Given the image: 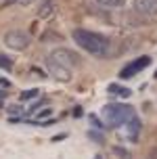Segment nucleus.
I'll return each instance as SVG.
<instances>
[{
	"instance_id": "obj_22",
	"label": "nucleus",
	"mask_w": 157,
	"mask_h": 159,
	"mask_svg": "<svg viewBox=\"0 0 157 159\" xmlns=\"http://www.w3.org/2000/svg\"><path fill=\"white\" fill-rule=\"evenodd\" d=\"M96 159H101V157H96Z\"/></svg>"
},
{
	"instance_id": "obj_3",
	"label": "nucleus",
	"mask_w": 157,
	"mask_h": 159,
	"mask_svg": "<svg viewBox=\"0 0 157 159\" xmlns=\"http://www.w3.org/2000/svg\"><path fill=\"white\" fill-rule=\"evenodd\" d=\"M50 59L57 61V63H61L63 67H67V69L80 65V55L73 52V50H69V48H55V50L50 52Z\"/></svg>"
},
{
	"instance_id": "obj_6",
	"label": "nucleus",
	"mask_w": 157,
	"mask_h": 159,
	"mask_svg": "<svg viewBox=\"0 0 157 159\" xmlns=\"http://www.w3.org/2000/svg\"><path fill=\"white\" fill-rule=\"evenodd\" d=\"M46 67H48V71H50V75H55L57 80H61V82H69V78H71L69 69H67V67H63L61 63L53 61L50 57L46 59Z\"/></svg>"
},
{
	"instance_id": "obj_19",
	"label": "nucleus",
	"mask_w": 157,
	"mask_h": 159,
	"mask_svg": "<svg viewBox=\"0 0 157 159\" xmlns=\"http://www.w3.org/2000/svg\"><path fill=\"white\" fill-rule=\"evenodd\" d=\"M0 86H4V88H8V82H7V80H2V78H0Z\"/></svg>"
},
{
	"instance_id": "obj_16",
	"label": "nucleus",
	"mask_w": 157,
	"mask_h": 159,
	"mask_svg": "<svg viewBox=\"0 0 157 159\" xmlns=\"http://www.w3.org/2000/svg\"><path fill=\"white\" fill-rule=\"evenodd\" d=\"M31 2H34V0H19V4H21V7H30Z\"/></svg>"
},
{
	"instance_id": "obj_21",
	"label": "nucleus",
	"mask_w": 157,
	"mask_h": 159,
	"mask_svg": "<svg viewBox=\"0 0 157 159\" xmlns=\"http://www.w3.org/2000/svg\"><path fill=\"white\" fill-rule=\"evenodd\" d=\"M2 96H7V92H4V90H0V98H2Z\"/></svg>"
},
{
	"instance_id": "obj_8",
	"label": "nucleus",
	"mask_w": 157,
	"mask_h": 159,
	"mask_svg": "<svg viewBox=\"0 0 157 159\" xmlns=\"http://www.w3.org/2000/svg\"><path fill=\"white\" fill-rule=\"evenodd\" d=\"M53 11H55V2H53V0H42V4H40V8H38V15L44 19V17L53 15Z\"/></svg>"
},
{
	"instance_id": "obj_18",
	"label": "nucleus",
	"mask_w": 157,
	"mask_h": 159,
	"mask_svg": "<svg viewBox=\"0 0 157 159\" xmlns=\"http://www.w3.org/2000/svg\"><path fill=\"white\" fill-rule=\"evenodd\" d=\"M17 0H4V7H11V4H15Z\"/></svg>"
},
{
	"instance_id": "obj_7",
	"label": "nucleus",
	"mask_w": 157,
	"mask_h": 159,
	"mask_svg": "<svg viewBox=\"0 0 157 159\" xmlns=\"http://www.w3.org/2000/svg\"><path fill=\"white\" fill-rule=\"evenodd\" d=\"M134 11L138 15H157V0H134Z\"/></svg>"
},
{
	"instance_id": "obj_4",
	"label": "nucleus",
	"mask_w": 157,
	"mask_h": 159,
	"mask_svg": "<svg viewBox=\"0 0 157 159\" xmlns=\"http://www.w3.org/2000/svg\"><path fill=\"white\" fill-rule=\"evenodd\" d=\"M4 44L13 50H23V48L30 46V36L23 34L21 30H11V32L4 34Z\"/></svg>"
},
{
	"instance_id": "obj_2",
	"label": "nucleus",
	"mask_w": 157,
	"mask_h": 159,
	"mask_svg": "<svg viewBox=\"0 0 157 159\" xmlns=\"http://www.w3.org/2000/svg\"><path fill=\"white\" fill-rule=\"evenodd\" d=\"M103 117L111 128H115L126 126L130 119L136 117V113H134V107H130V105H107L103 109Z\"/></svg>"
},
{
	"instance_id": "obj_20",
	"label": "nucleus",
	"mask_w": 157,
	"mask_h": 159,
	"mask_svg": "<svg viewBox=\"0 0 157 159\" xmlns=\"http://www.w3.org/2000/svg\"><path fill=\"white\" fill-rule=\"evenodd\" d=\"M149 159H157V153L153 151V153H151V155H149Z\"/></svg>"
},
{
	"instance_id": "obj_14",
	"label": "nucleus",
	"mask_w": 157,
	"mask_h": 159,
	"mask_svg": "<svg viewBox=\"0 0 157 159\" xmlns=\"http://www.w3.org/2000/svg\"><path fill=\"white\" fill-rule=\"evenodd\" d=\"M53 115V109H42V111L38 113V119H40V124H42V119L44 117H50Z\"/></svg>"
},
{
	"instance_id": "obj_5",
	"label": "nucleus",
	"mask_w": 157,
	"mask_h": 159,
	"mask_svg": "<svg viewBox=\"0 0 157 159\" xmlns=\"http://www.w3.org/2000/svg\"><path fill=\"white\" fill-rule=\"evenodd\" d=\"M149 63H151V57H147V55L138 57V59L130 61L128 65H124V69L119 71V78H122V80H130V78H134V75H136L138 71H142L145 67H149Z\"/></svg>"
},
{
	"instance_id": "obj_11",
	"label": "nucleus",
	"mask_w": 157,
	"mask_h": 159,
	"mask_svg": "<svg viewBox=\"0 0 157 159\" xmlns=\"http://www.w3.org/2000/svg\"><path fill=\"white\" fill-rule=\"evenodd\" d=\"M101 7H107V8H119L126 4V0H96Z\"/></svg>"
},
{
	"instance_id": "obj_9",
	"label": "nucleus",
	"mask_w": 157,
	"mask_h": 159,
	"mask_svg": "<svg viewBox=\"0 0 157 159\" xmlns=\"http://www.w3.org/2000/svg\"><path fill=\"white\" fill-rule=\"evenodd\" d=\"M124 128L128 130V136H130L132 140H136V134H138V130H141V121H138V117H134V119H130Z\"/></svg>"
},
{
	"instance_id": "obj_17",
	"label": "nucleus",
	"mask_w": 157,
	"mask_h": 159,
	"mask_svg": "<svg viewBox=\"0 0 157 159\" xmlns=\"http://www.w3.org/2000/svg\"><path fill=\"white\" fill-rule=\"evenodd\" d=\"M21 111V107H8V113H19Z\"/></svg>"
},
{
	"instance_id": "obj_10",
	"label": "nucleus",
	"mask_w": 157,
	"mask_h": 159,
	"mask_svg": "<svg viewBox=\"0 0 157 159\" xmlns=\"http://www.w3.org/2000/svg\"><path fill=\"white\" fill-rule=\"evenodd\" d=\"M107 90H109L111 94H118V96H130L132 94V90H130V88H124V86H118V84H111L109 88H107Z\"/></svg>"
},
{
	"instance_id": "obj_15",
	"label": "nucleus",
	"mask_w": 157,
	"mask_h": 159,
	"mask_svg": "<svg viewBox=\"0 0 157 159\" xmlns=\"http://www.w3.org/2000/svg\"><path fill=\"white\" fill-rule=\"evenodd\" d=\"M113 151L118 153V155H122V157H130V153H128V151H124V149H118V147H115Z\"/></svg>"
},
{
	"instance_id": "obj_13",
	"label": "nucleus",
	"mask_w": 157,
	"mask_h": 159,
	"mask_svg": "<svg viewBox=\"0 0 157 159\" xmlns=\"http://www.w3.org/2000/svg\"><path fill=\"white\" fill-rule=\"evenodd\" d=\"M0 67H2V69H7V71H11V69H13V61H11L8 57L0 55Z\"/></svg>"
},
{
	"instance_id": "obj_1",
	"label": "nucleus",
	"mask_w": 157,
	"mask_h": 159,
	"mask_svg": "<svg viewBox=\"0 0 157 159\" xmlns=\"http://www.w3.org/2000/svg\"><path fill=\"white\" fill-rule=\"evenodd\" d=\"M73 42L94 57H105L109 52V44H111L105 36L96 32H88V30H73Z\"/></svg>"
},
{
	"instance_id": "obj_12",
	"label": "nucleus",
	"mask_w": 157,
	"mask_h": 159,
	"mask_svg": "<svg viewBox=\"0 0 157 159\" xmlns=\"http://www.w3.org/2000/svg\"><path fill=\"white\" fill-rule=\"evenodd\" d=\"M40 96V90H27V92H21V101H30V98H38Z\"/></svg>"
}]
</instances>
